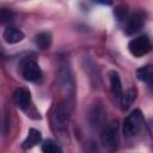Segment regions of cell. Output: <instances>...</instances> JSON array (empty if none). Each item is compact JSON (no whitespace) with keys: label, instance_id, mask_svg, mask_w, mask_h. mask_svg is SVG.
Segmentation results:
<instances>
[{"label":"cell","instance_id":"obj_12","mask_svg":"<svg viewBox=\"0 0 153 153\" xmlns=\"http://www.w3.org/2000/svg\"><path fill=\"white\" fill-rule=\"evenodd\" d=\"M35 44L38 49L45 50L51 44V35L49 32H39L35 36Z\"/></svg>","mask_w":153,"mask_h":153},{"label":"cell","instance_id":"obj_4","mask_svg":"<svg viewBox=\"0 0 153 153\" xmlns=\"http://www.w3.org/2000/svg\"><path fill=\"white\" fill-rule=\"evenodd\" d=\"M128 49L131 55H134L135 57H140L146 55L152 49V44L147 36H139L133 38L128 43Z\"/></svg>","mask_w":153,"mask_h":153},{"label":"cell","instance_id":"obj_8","mask_svg":"<svg viewBox=\"0 0 153 153\" xmlns=\"http://www.w3.org/2000/svg\"><path fill=\"white\" fill-rule=\"evenodd\" d=\"M109 80H110V88H111L112 96L118 100H121L123 97V88H122L120 74L116 71H111L109 73Z\"/></svg>","mask_w":153,"mask_h":153},{"label":"cell","instance_id":"obj_5","mask_svg":"<svg viewBox=\"0 0 153 153\" xmlns=\"http://www.w3.org/2000/svg\"><path fill=\"white\" fill-rule=\"evenodd\" d=\"M67 121H68V111L65 105L59 104L55 106L53 115H51V123L54 129L61 130L67 127Z\"/></svg>","mask_w":153,"mask_h":153},{"label":"cell","instance_id":"obj_9","mask_svg":"<svg viewBox=\"0 0 153 153\" xmlns=\"http://www.w3.org/2000/svg\"><path fill=\"white\" fill-rule=\"evenodd\" d=\"M2 37H4L5 42H7V43H10V44H13V43H18V42L23 41L24 33H23V31H20V30L17 29V27L8 26V27H6V29L4 30Z\"/></svg>","mask_w":153,"mask_h":153},{"label":"cell","instance_id":"obj_2","mask_svg":"<svg viewBox=\"0 0 153 153\" xmlns=\"http://www.w3.org/2000/svg\"><path fill=\"white\" fill-rule=\"evenodd\" d=\"M20 74L22 76L32 82H37L42 79V71L38 63L32 59H25L20 65Z\"/></svg>","mask_w":153,"mask_h":153},{"label":"cell","instance_id":"obj_11","mask_svg":"<svg viewBox=\"0 0 153 153\" xmlns=\"http://www.w3.org/2000/svg\"><path fill=\"white\" fill-rule=\"evenodd\" d=\"M136 76L140 81L151 84L153 82V65H145L136 71Z\"/></svg>","mask_w":153,"mask_h":153},{"label":"cell","instance_id":"obj_7","mask_svg":"<svg viewBox=\"0 0 153 153\" xmlns=\"http://www.w3.org/2000/svg\"><path fill=\"white\" fill-rule=\"evenodd\" d=\"M30 99H31V96H30V91L25 87H20V88H17L13 93V102L14 104L25 110L27 106H29V103H30Z\"/></svg>","mask_w":153,"mask_h":153},{"label":"cell","instance_id":"obj_14","mask_svg":"<svg viewBox=\"0 0 153 153\" xmlns=\"http://www.w3.org/2000/svg\"><path fill=\"white\" fill-rule=\"evenodd\" d=\"M134 100H135V90L130 88V90H128V92H126L123 94V97L121 99V103L123 105V109H127Z\"/></svg>","mask_w":153,"mask_h":153},{"label":"cell","instance_id":"obj_1","mask_svg":"<svg viewBox=\"0 0 153 153\" xmlns=\"http://www.w3.org/2000/svg\"><path fill=\"white\" fill-rule=\"evenodd\" d=\"M100 140L102 143L110 151H114L117 148L120 139H118V124L117 121L111 122L109 124H106L100 134Z\"/></svg>","mask_w":153,"mask_h":153},{"label":"cell","instance_id":"obj_13","mask_svg":"<svg viewBox=\"0 0 153 153\" xmlns=\"http://www.w3.org/2000/svg\"><path fill=\"white\" fill-rule=\"evenodd\" d=\"M42 152L43 153H63L61 147L53 140H45L42 143Z\"/></svg>","mask_w":153,"mask_h":153},{"label":"cell","instance_id":"obj_6","mask_svg":"<svg viewBox=\"0 0 153 153\" xmlns=\"http://www.w3.org/2000/svg\"><path fill=\"white\" fill-rule=\"evenodd\" d=\"M145 24V13L143 12H135L127 19V24L124 27V31L127 35H133L136 33L137 31L141 30V27Z\"/></svg>","mask_w":153,"mask_h":153},{"label":"cell","instance_id":"obj_3","mask_svg":"<svg viewBox=\"0 0 153 153\" xmlns=\"http://www.w3.org/2000/svg\"><path fill=\"white\" fill-rule=\"evenodd\" d=\"M141 126H142V115H141V111L136 109L130 115H128V117L124 120L123 134L127 137H131L140 131Z\"/></svg>","mask_w":153,"mask_h":153},{"label":"cell","instance_id":"obj_10","mask_svg":"<svg viewBox=\"0 0 153 153\" xmlns=\"http://www.w3.org/2000/svg\"><path fill=\"white\" fill-rule=\"evenodd\" d=\"M42 140V134L39 130L37 129H30L29 133H27V136L26 139L23 141V148L24 149H29V148H32L33 146H36L37 143H39Z\"/></svg>","mask_w":153,"mask_h":153},{"label":"cell","instance_id":"obj_15","mask_svg":"<svg viewBox=\"0 0 153 153\" xmlns=\"http://www.w3.org/2000/svg\"><path fill=\"white\" fill-rule=\"evenodd\" d=\"M13 18V12L10 11V10H6V8H2L1 12H0V19H1V23H6V22H11Z\"/></svg>","mask_w":153,"mask_h":153}]
</instances>
